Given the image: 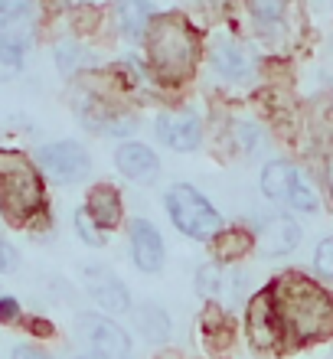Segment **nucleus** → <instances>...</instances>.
I'll use <instances>...</instances> for the list:
<instances>
[{"label": "nucleus", "mask_w": 333, "mask_h": 359, "mask_svg": "<svg viewBox=\"0 0 333 359\" xmlns=\"http://www.w3.org/2000/svg\"><path fill=\"white\" fill-rule=\"evenodd\" d=\"M134 330H141V337L147 343H154V346H161V343L170 340V313L163 311L161 304H141L137 311H134Z\"/></svg>", "instance_id": "obj_19"}, {"label": "nucleus", "mask_w": 333, "mask_h": 359, "mask_svg": "<svg viewBox=\"0 0 333 359\" xmlns=\"http://www.w3.org/2000/svg\"><path fill=\"white\" fill-rule=\"evenodd\" d=\"M128 245H131V262L137 271L157 274L167 262V245H163L161 229L147 219H134L128 226Z\"/></svg>", "instance_id": "obj_12"}, {"label": "nucleus", "mask_w": 333, "mask_h": 359, "mask_svg": "<svg viewBox=\"0 0 333 359\" xmlns=\"http://www.w3.org/2000/svg\"><path fill=\"white\" fill-rule=\"evenodd\" d=\"M252 236H255V248L265 258L291 255L301 245V226L291 216H285V212H265V216H258L255 226H252Z\"/></svg>", "instance_id": "obj_8"}, {"label": "nucleus", "mask_w": 333, "mask_h": 359, "mask_svg": "<svg viewBox=\"0 0 333 359\" xmlns=\"http://www.w3.org/2000/svg\"><path fill=\"white\" fill-rule=\"evenodd\" d=\"M154 20V7L147 0H118V27L131 43H144Z\"/></svg>", "instance_id": "obj_21"}, {"label": "nucleus", "mask_w": 333, "mask_h": 359, "mask_svg": "<svg viewBox=\"0 0 333 359\" xmlns=\"http://www.w3.org/2000/svg\"><path fill=\"white\" fill-rule=\"evenodd\" d=\"M248 10H252V17L258 23L271 27V23H278L285 17V0H248Z\"/></svg>", "instance_id": "obj_25"}, {"label": "nucleus", "mask_w": 333, "mask_h": 359, "mask_svg": "<svg viewBox=\"0 0 333 359\" xmlns=\"http://www.w3.org/2000/svg\"><path fill=\"white\" fill-rule=\"evenodd\" d=\"M212 4H222V0H212Z\"/></svg>", "instance_id": "obj_34"}, {"label": "nucleus", "mask_w": 333, "mask_h": 359, "mask_svg": "<svg viewBox=\"0 0 333 359\" xmlns=\"http://www.w3.org/2000/svg\"><path fill=\"white\" fill-rule=\"evenodd\" d=\"M82 209H86L88 219H92L102 232H114V229L124 222V199H121V193H118V187H111V183H95V187L88 189L86 206Z\"/></svg>", "instance_id": "obj_15"}, {"label": "nucleus", "mask_w": 333, "mask_h": 359, "mask_svg": "<svg viewBox=\"0 0 333 359\" xmlns=\"http://www.w3.org/2000/svg\"><path fill=\"white\" fill-rule=\"evenodd\" d=\"M79 333L88 343V353L98 359H131V333L124 330L121 323H114L105 313H82L79 317Z\"/></svg>", "instance_id": "obj_6"}, {"label": "nucleus", "mask_w": 333, "mask_h": 359, "mask_svg": "<svg viewBox=\"0 0 333 359\" xmlns=\"http://www.w3.org/2000/svg\"><path fill=\"white\" fill-rule=\"evenodd\" d=\"M76 359H98V356H92V353H86V356H76Z\"/></svg>", "instance_id": "obj_33"}, {"label": "nucleus", "mask_w": 333, "mask_h": 359, "mask_svg": "<svg viewBox=\"0 0 333 359\" xmlns=\"http://www.w3.org/2000/svg\"><path fill=\"white\" fill-rule=\"evenodd\" d=\"M147 46V72L161 86L177 88L193 79L203 56V36L183 13H161L151 20V29L144 36Z\"/></svg>", "instance_id": "obj_2"}, {"label": "nucleus", "mask_w": 333, "mask_h": 359, "mask_svg": "<svg viewBox=\"0 0 333 359\" xmlns=\"http://www.w3.org/2000/svg\"><path fill=\"white\" fill-rule=\"evenodd\" d=\"M10 268H17V248L0 236V274L10 271Z\"/></svg>", "instance_id": "obj_29"}, {"label": "nucleus", "mask_w": 333, "mask_h": 359, "mask_svg": "<svg viewBox=\"0 0 333 359\" xmlns=\"http://www.w3.org/2000/svg\"><path fill=\"white\" fill-rule=\"evenodd\" d=\"M193 284H196V294L203 301H219L226 307H232L229 301H236L238 291H242V274L219 265V262H206V265L196 268V281Z\"/></svg>", "instance_id": "obj_14"}, {"label": "nucleus", "mask_w": 333, "mask_h": 359, "mask_svg": "<svg viewBox=\"0 0 333 359\" xmlns=\"http://www.w3.org/2000/svg\"><path fill=\"white\" fill-rule=\"evenodd\" d=\"M245 330H248V343L255 353H281L285 350V327L278 317L275 297L271 287H261L248 297V311H245Z\"/></svg>", "instance_id": "obj_5"}, {"label": "nucleus", "mask_w": 333, "mask_h": 359, "mask_svg": "<svg viewBox=\"0 0 333 359\" xmlns=\"http://www.w3.org/2000/svg\"><path fill=\"white\" fill-rule=\"evenodd\" d=\"M287 346H311L333 333V294L301 271H285L268 281Z\"/></svg>", "instance_id": "obj_1"}, {"label": "nucleus", "mask_w": 333, "mask_h": 359, "mask_svg": "<svg viewBox=\"0 0 333 359\" xmlns=\"http://www.w3.org/2000/svg\"><path fill=\"white\" fill-rule=\"evenodd\" d=\"M314 271L327 281H333V236L320 238L314 248Z\"/></svg>", "instance_id": "obj_27"}, {"label": "nucleus", "mask_w": 333, "mask_h": 359, "mask_svg": "<svg viewBox=\"0 0 333 359\" xmlns=\"http://www.w3.org/2000/svg\"><path fill=\"white\" fill-rule=\"evenodd\" d=\"M72 222H76V236L82 238V242H86L88 248H102V245H105V232H102V229H98L95 222L88 219L86 209H76Z\"/></svg>", "instance_id": "obj_23"}, {"label": "nucleus", "mask_w": 333, "mask_h": 359, "mask_svg": "<svg viewBox=\"0 0 333 359\" xmlns=\"http://www.w3.org/2000/svg\"><path fill=\"white\" fill-rule=\"evenodd\" d=\"M212 252H216V262H219V265H229V262L255 252V236H252V229L229 226L212 238Z\"/></svg>", "instance_id": "obj_22"}, {"label": "nucleus", "mask_w": 333, "mask_h": 359, "mask_svg": "<svg viewBox=\"0 0 333 359\" xmlns=\"http://www.w3.org/2000/svg\"><path fill=\"white\" fill-rule=\"evenodd\" d=\"M0 212L13 226H33L46 216L43 173L27 154L0 147Z\"/></svg>", "instance_id": "obj_3"}, {"label": "nucleus", "mask_w": 333, "mask_h": 359, "mask_svg": "<svg viewBox=\"0 0 333 359\" xmlns=\"http://www.w3.org/2000/svg\"><path fill=\"white\" fill-rule=\"evenodd\" d=\"M76 111H79V118H82V124L95 134H111V137H121L124 141V137H131V134L137 131V121H134L131 114L111 108L102 95H86V98L76 104Z\"/></svg>", "instance_id": "obj_11"}, {"label": "nucleus", "mask_w": 333, "mask_h": 359, "mask_svg": "<svg viewBox=\"0 0 333 359\" xmlns=\"http://www.w3.org/2000/svg\"><path fill=\"white\" fill-rule=\"evenodd\" d=\"M200 333H203V343H206L212 353H222L229 343H232V313H229L226 304H219V301L203 304Z\"/></svg>", "instance_id": "obj_18"}, {"label": "nucleus", "mask_w": 333, "mask_h": 359, "mask_svg": "<svg viewBox=\"0 0 333 359\" xmlns=\"http://www.w3.org/2000/svg\"><path fill=\"white\" fill-rule=\"evenodd\" d=\"M114 167H118V173H121L124 180L141 183V187L157 183V177H161V157H157L154 147H147V144H141V141L118 144V147H114Z\"/></svg>", "instance_id": "obj_13"}, {"label": "nucleus", "mask_w": 333, "mask_h": 359, "mask_svg": "<svg viewBox=\"0 0 333 359\" xmlns=\"http://www.w3.org/2000/svg\"><path fill=\"white\" fill-rule=\"evenodd\" d=\"M297 167L287 161H271L265 163V170H261V180H258V187H261V193H265L271 203H278V206H285L287 203V193H291V187H294L297 180Z\"/></svg>", "instance_id": "obj_20"}, {"label": "nucleus", "mask_w": 333, "mask_h": 359, "mask_svg": "<svg viewBox=\"0 0 333 359\" xmlns=\"http://www.w3.org/2000/svg\"><path fill=\"white\" fill-rule=\"evenodd\" d=\"M10 359H53V356H49V353H43V350H36V346H27V343H20V346H13Z\"/></svg>", "instance_id": "obj_30"}, {"label": "nucleus", "mask_w": 333, "mask_h": 359, "mask_svg": "<svg viewBox=\"0 0 333 359\" xmlns=\"http://www.w3.org/2000/svg\"><path fill=\"white\" fill-rule=\"evenodd\" d=\"M88 297L108 313H128L131 311V291L108 265H86L82 268Z\"/></svg>", "instance_id": "obj_10"}, {"label": "nucleus", "mask_w": 333, "mask_h": 359, "mask_svg": "<svg viewBox=\"0 0 333 359\" xmlns=\"http://www.w3.org/2000/svg\"><path fill=\"white\" fill-rule=\"evenodd\" d=\"M167 216L177 226V232L193 242H212L226 229V219L219 216V209L203 196L193 183H173L163 196Z\"/></svg>", "instance_id": "obj_4"}, {"label": "nucleus", "mask_w": 333, "mask_h": 359, "mask_svg": "<svg viewBox=\"0 0 333 359\" xmlns=\"http://www.w3.org/2000/svg\"><path fill=\"white\" fill-rule=\"evenodd\" d=\"M39 170L46 173L49 180H56L62 187H72V183H82V180L92 173V157L79 141H56L39 147L36 154Z\"/></svg>", "instance_id": "obj_7"}, {"label": "nucleus", "mask_w": 333, "mask_h": 359, "mask_svg": "<svg viewBox=\"0 0 333 359\" xmlns=\"http://www.w3.org/2000/svg\"><path fill=\"white\" fill-rule=\"evenodd\" d=\"M29 13L33 0H0V46H29Z\"/></svg>", "instance_id": "obj_17"}, {"label": "nucleus", "mask_w": 333, "mask_h": 359, "mask_svg": "<svg viewBox=\"0 0 333 359\" xmlns=\"http://www.w3.org/2000/svg\"><path fill=\"white\" fill-rule=\"evenodd\" d=\"M29 327H33V333H36V337H49V333H53V323L39 320V317H33V320H29Z\"/></svg>", "instance_id": "obj_31"}, {"label": "nucleus", "mask_w": 333, "mask_h": 359, "mask_svg": "<svg viewBox=\"0 0 333 359\" xmlns=\"http://www.w3.org/2000/svg\"><path fill=\"white\" fill-rule=\"evenodd\" d=\"M327 183H330V193H333V157H330V163H327Z\"/></svg>", "instance_id": "obj_32"}, {"label": "nucleus", "mask_w": 333, "mask_h": 359, "mask_svg": "<svg viewBox=\"0 0 333 359\" xmlns=\"http://www.w3.org/2000/svg\"><path fill=\"white\" fill-rule=\"evenodd\" d=\"M23 56H27V49L23 46H10V43L0 46V82L20 76V69H23Z\"/></svg>", "instance_id": "obj_24"}, {"label": "nucleus", "mask_w": 333, "mask_h": 359, "mask_svg": "<svg viewBox=\"0 0 333 359\" xmlns=\"http://www.w3.org/2000/svg\"><path fill=\"white\" fill-rule=\"evenodd\" d=\"M210 66L219 72V79H226L232 86H242V82L252 79V62H248L245 49L232 36H219L210 46Z\"/></svg>", "instance_id": "obj_16"}, {"label": "nucleus", "mask_w": 333, "mask_h": 359, "mask_svg": "<svg viewBox=\"0 0 333 359\" xmlns=\"http://www.w3.org/2000/svg\"><path fill=\"white\" fill-rule=\"evenodd\" d=\"M157 141L177 154H190L203 144V118L190 108L157 114Z\"/></svg>", "instance_id": "obj_9"}, {"label": "nucleus", "mask_w": 333, "mask_h": 359, "mask_svg": "<svg viewBox=\"0 0 333 359\" xmlns=\"http://www.w3.org/2000/svg\"><path fill=\"white\" fill-rule=\"evenodd\" d=\"M82 59H86V53H82V46H79V43H62V46L56 49V62H59V69H62V76L79 72Z\"/></svg>", "instance_id": "obj_26"}, {"label": "nucleus", "mask_w": 333, "mask_h": 359, "mask_svg": "<svg viewBox=\"0 0 333 359\" xmlns=\"http://www.w3.org/2000/svg\"><path fill=\"white\" fill-rule=\"evenodd\" d=\"M23 313H20V304L13 297H0V323H20Z\"/></svg>", "instance_id": "obj_28"}]
</instances>
